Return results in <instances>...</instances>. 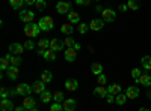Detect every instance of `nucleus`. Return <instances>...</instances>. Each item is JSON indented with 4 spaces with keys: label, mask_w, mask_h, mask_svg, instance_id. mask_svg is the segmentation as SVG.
<instances>
[{
    "label": "nucleus",
    "mask_w": 151,
    "mask_h": 111,
    "mask_svg": "<svg viewBox=\"0 0 151 111\" xmlns=\"http://www.w3.org/2000/svg\"><path fill=\"white\" fill-rule=\"evenodd\" d=\"M41 29L38 26V23H29L24 26V33H26L27 38H36L38 35H40Z\"/></svg>",
    "instance_id": "f257e3e1"
},
{
    "label": "nucleus",
    "mask_w": 151,
    "mask_h": 111,
    "mask_svg": "<svg viewBox=\"0 0 151 111\" xmlns=\"http://www.w3.org/2000/svg\"><path fill=\"white\" fill-rule=\"evenodd\" d=\"M38 26H40L41 32H48L55 27V20L52 17H42L40 21H38Z\"/></svg>",
    "instance_id": "f03ea898"
},
{
    "label": "nucleus",
    "mask_w": 151,
    "mask_h": 111,
    "mask_svg": "<svg viewBox=\"0 0 151 111\" xmlns=\"http://www.w3.org/2000/svg\"><path fill=\"white\" fill-rule=\"evenodd\" d=\"M33 18H35V14H33L32 11H29V9H21V12H20V20H21L23 23H26V24L33 23Z\"/></svg>",
    "instance_id": "7ed1b4c3"
},
{
    "label": "nucleus",
    "mask_w": 151,
    "mask_h": 111,
    "mask_svg": "<svg viewBox=\"0 0 151 111\" xmlns=\"http://www.w3.org/2000/svg\"><path fill=\"white\" fill-rule=\"evenodd\" d=\"M101 15H103V20H104L106 23H112V21H115V20H116V12L113 11V9H110V8L103 9Z\"/></svg>",
    "instance_id": "20e7f679"
},
{
    "label": "nucleus",
    "mask_w": 151,
    "mask_h": 111,
    "mask_svg": "<svg viewBox=\"0 0 151 111\" xmlns=\"http://www.w3.org/2000/svg\"><path fill=\"white\" fill-rule=\"evenodd\" d=\"M26 50L23 44H18V42H14V44H9V53L14 54V56H21L23 51Z\"/></svg>",
    "instance_id": "39448f33"
},
{
    "label": "nucleus",
    "mask_w": 151,
    "mask_h": 111,
    "mask_svg": "<svg viewBox=\"0 0 151 111\" xmlns=\"http://www.w3.org/2000/svg\"><path fill=\"white\" fill-rule=\"evenodd\" d=\"M15 89H17V92H18V95H20V96H29V95L33 92L32 86H29V84H24V83H23V84H18Z\"/></svg>",
    "instance_id": "423d86ee"
},
{
    "label": "nucleus",
    "mask_w": 151,
    "mask_h": 111,
    "mask_svg": "<svg viewBox=\"0 0 151 111\" xmlns=\"http://www.w3.org/2000/svg\"><path fill=\"white\" fill-rule=\"evenodd\" d=\"M70 8H71L70 2H58L56 3V11H58V14H60V15L70 14Z\"/></svg>",
    "instance_id": "0eeeda50"
},
{
    "label": "nucleus",
    "mask_w": 151,
    "mask_h": 111,
    "mask_svg": "<svg viewBox=\"0 0 151 111\" xmlns=\"http://www.w3.org/2000/svg\"><path fill=\"white\" fill-rule=\"evenodd\" d=\"M76 59H77V50H76L74 47H68L65 50V60L70 62V63H73Z\"/></svg>",
    "instance_id": "6e6552de"
},
{
    "label": "nucleus",
    "mask_w": 151,
    "mask_h": 111,
    "mask_svg": "<svg viewBox=\"0 0 151 111\" xmlns=\"http://www.w3.org/2000/svg\"><path fill=\"white\" fill-rule=\"evenodd\" d=\"M24 108H26V111H29V110H32V108H35L36 107V101L33 99V96H24V99H23V104H21Z\"/></svg>",
    "instance_id": "1a4fd4ad"
},
{
    "label": "nucleus",
    "mask_w": 151,
    "mask_h": 111,
    "mask_svg": "<svg viewBox=\"0 0 151 111\" xmlns=\"http://www.w3.org/2000/svg\"><path fill=\"white\" fill-rule=\"evenodd\" d=\"M139 95H141V90H139V87H136V86H130V87L125 90V96H127L129 99H136Z\"/></svg>",
    "instance_id": "9d476101"
},
{
    "label": "nucleus",
    "mask_w": 151,
    "mask_h": 111,
    "mask_svg": "<svg viewBox=\"0 0 151 111\" xmlns=\"http://www.w3.org/2000/svg\"><path fill=\"white\" fill-rule=\"evenodd\" d=\"M104 27V20H100V18H94L91 23H89V29L92 32H97V30H101Z\"/></svg>",
    "instance_id": "9b49d317"
},
{
    "label": "nucleus",
    "mask_w": 151,
    "mask_h": 111,
    "mask_svg": "<svg viewBox=\"0 0 151 111\" xmlns=\"http://www.w3.org/2000/svg\"><path fill=\"white\" fill-rule=\"evenodd\" d=\"M76 107H77L76 99H65L64 102H62V108H64V111H74Z\"/></svg>",
    "instance_id": "f8f14e48"
},
{
    "label": "nucleus",
    "mask_w": 151,
    "mask_h": 111,
    "mask_svg": "<svg viewBox=\"0 0 151 111\" xmlns=\"http://www.w3.org/2000/svg\"><path fill=\"white\" fill-rule=\"evenodd\" d=\"M64 47H65V44H64V41H59V39H53V41H50V48H52L53 51H62L64 50Z\"/></svg>",
    "instance_id": "ddd939ff"
},
{
    "label": "nucleus",
    "mask_w": 151,
    "mask_h": 111,
    "mask_svg": "<svg viewBox=\"0 0 151 111\" xmlns=\"http://www.w3.org/2000/svg\"><path fill=\"white\" fill-rule=\"evenodd\" d=\"M6 75H8V78L9 80H17L18 78V75H20V69H18V66H11L8 71H6Z\"/></svg>",
    "instance_id": "4468645a"
},
{
    "label": "nucleus",
    "mask_w": 151,
    "mask_h": 111,
    "mask_svg": "<svg viewBox=\"0 0 151 111\" xmlns=\"http://www.w3.org/2000/svg\"><path fill=\"white\" fill-rule=\"evenodd\" d=\"M32 89H33V93H38V95H41L42 92H45V83L44 81H35L33 86H32Z\"/></svg>",
    "instance_id": "2eb2a0df"
},
{
    "label": "nucleus",
    "mask_w": 151,
    "mask_h": 111,
    "mask_svg": "<svg viewBox=\"0 0 151 111\" xmlns=\"http://www.w3.org/2000/svg\"><path fill=\"white\" fill-rule=\"evenodd\" d=\"M14 104H12L8 98L6 99H2V102H0V111H14Z\"/></svg>",
    "instance_id": "dca6fc26"
},
{
    "label": "nucleus",
    "mask_w": 151,
    "mask_h": 111,
    "mask_svg": "<svg viewBox=\"0 0 151 111\" xmlns=\"http://www.w3.org/2000/svg\"><path fill=\"white\" fill-rule=\"evenodd\" d=\"M65 89L70 90V92L77 90V89H79V81H77V80H74V78L67 80V81H65Z\"/></svg>",
    "instance_id": "f3484780"
},
{
    "label": "nucleus",
    "mask_w": 151,
    "mask_h": 111,
    "mask_svg": "<svg viewBox=\"0 0 151 111\" xmlns=\"http://www.w3.org/2000/svg\"><path fill=\"white\" fill-rule=\"evenodd\" d=\"M134 81L141 83L142 86H145V87H150V86H151V75H148V74H142V75L137 80H134Z\"/></svg>",
    "instance_id": "a211bd4d"
},
{
    "label": "nucleus",
    "mask_w": 151,
    "mask_h": 111,
    "mask_svg": "<svg viewBox=\"0 0 151 111\" xmlns=\"http://www.w3.org/2000/svg\"><path fill=\"white\" fill-rule=\"evenodd\" d=\"M73 32H74V29H73V24H71V23H64V24L60 26V33L70 36Z\"/></svg>",
    "instance_id": "6ab92c4d"
},
{
    "label": "nucleus",
    "mask_w": 151,
    "mask_h": 111,
    "mask_svg": "<svg viewBox=\"0 0 151 111\" xmlns=\"http://www.w3.org/2000/svg\"><path fill=\"white\" fill-rule=\"evenodd\" d=\"M11 66H12V65H11V60H9L8 56H5V57L0 59V69H2V71H8Z\"/></svg>",
    "instance_id": "aec40b11"
},
{
    "label": "nucleus",
    "mask_w": 151,
    "mask_h": 111,
    "mask_svg": "<svg viewBox=\"0 0 151 111\" xmlns=\"http://www.w3.org/2000/svg\"><path fill=\"white\" fill-rule=\"evenodd\" d=\"M107 93H109V92L104 89V86H98V87L94 89V95H97L98 98H106Z\"/></svg>",
    "instance_id": "412c9836"
},
{
    "label": "nucleus",
    "mask_w": 151,
    "mask_h": 111,
    "mask_svg": "<svg viewBox=\"0 0 151 111\" xmlns=\"http://www.w3.org/2000/svg\"><path fill=\"white\" fill-rule=\"evenodd\" d=\"M68 20L71 24H77L80 21V15L77 14L76 11H70V14H68Z\"/></svg>",
    "instance_id": "4be33fe9"
},
{
    "label": "nucleus",
    "mask_w": 151,
    "mask_h": 111,
    "mask_svg": "<svg viewBox=\"0 0 151 111\" xmlns=\"http://www.w3.org/2000/svg\"><path fill=\"white\" fill-rule=\"evenodd\" d=\"M91 71H92L94 75H97V77L101 75V74H103V65H101V63H92Z\"/></svg>",
    "instance_id": "5701e85b"
},
{
    "label": "nucleus",
    "mask_w": 151,
    "mask_h": 111,
    "mask_svg": "<svg viewBox=\"0 0 151 111\" xmlns=\"http://www.w3.org/2000/svg\"><path fill=\"white\" fill-rule=\"evenodd\" d=\"M47 62H53L55 59H56V51H53L52 48H48V50H45V53H44V56H42Z\"/></svg>",
    "instance_id": "b1692460"
},
{
    "label": "nucleus",
    "mask_w": 151,
    "mask_h": 111,
    "mask_svg": "<svg viewBox=\"0 0 151 111\" xmlns=\"http://www.w3.org/2000/svg\"><path fill=\"white\" fill-rule=\"evenodd\" d=\"M121 90H122V89H121V86H119V84H110L109 87H107V92L112 93V95H115V96L119 95Z\"/></svg>",
    "instance_id": "393cba45"
},
{
    "label": "nucleus",
    "mask_w": 151,
    "mask_h": 111,
    "mask_svg": "<svg viewBox=\"0 0 151 111\" xmlns=\"http://www.w3.org/2000/svg\"><path fill=\"white\" fill-rule=\"evenodd\" d=\"M141 63H142V68L144 69L151 71V56H144L142 60H141Z\"/></svg>",
    "instance_id": "a878e982"
},
{
    "label": "nucleus",
    "mask_w": 151,
    "mask_h": 111,
    "mask_svg": "<svg viewBox=\"0 0 151 111\" xmlns=\"http://www.w3.org/2000/svg\"><path fill=\"white\" fill-rule=\"evenodd\" d=\"M52 80H53V74L50 72V71H42V74H41V81L50 83Z\"/></svg>",
    "instance_id": "bb28decb"
},
{
    "label": "nucleus",
    "mask_w": 151,
    "mask_h": 111,
    "mask_svg": "<svg viewBox=\"0 0 151 111\" xmlns=\"http://www.w3.org/2000/svg\"><path fill=\"white\" fill-rule=\"evenodd\" d=\"M52 99H53V95H52V92L45 90V92H42V93H41V101H42L44 104H48Z\"/></svg>",
    "instance_id": "cd10ccee"
},
{
    "label": "nucleus",
    "mask_w": 151,
    "mask_h": 111,
    "mask_svg": "<svg viewBox=\"0 0 151 111\" xmlns=\"http://www.w3.org/2000/svg\"><path fill=\"white\" fill-rule=\"evenodd\" d=\"M9 60H11V65L12 66H20L21 65V62H23V59H21V56H9Z\"/></svg>",
    "instance_id": "c85d7f7f"
},
{
    "label": "nucleus",
    "mask_w": 151,
    "mask_h": 111,
    "mask_svg": "<svg viewBox=\"0 0 151 111\" xmlns=\"http://www.w3.org/2000/svg\"><path fill=\"white\" fill-rule=\"evenodd\" d=\"M127 99H129V98L125 96V93H119V95L115 96V102H116L118 105H124L125 102H127Z\"/></svg>",
    "instance_id": "c756f323"
},
{
    "label": "nucleus",
    "mask_w": 151,
    "mask_h": 111,
    "mask_svg": "<svg viewBox=\"0 0 151 111\" xmlns=\"http://www.w3.org/2000/svg\"><path fill=\"white\" fill-rule=\"evenodd\" d=\"M127 6H129L130 11H137V9L141 8L139 0H129V2H127Z\"/></svg>",
    "instance_id": "7c9ffc66"
},
{
    "label": "nucleus",
    "mask_w": 151,
    "mask_h": 111,
    "mask_svg": "<svg viewBox=\"0 0 151 111\" xmlns=\"http://www.w3.org/2000/svg\"><path fill=\"white\" fill-rule=\"evenodd\" d=\"M53 99H55V102H59V104H62L65 101V98H64V92H55L53 93Z\"/></svg>",
    "instance_id": "2f4dec72"
},
{
    "label": "nucleus",
    "mask_w": 151,
    "mask_h": 111,
    "mask_svg": "<svg viewBox=\"0 0 151 111\" xmlns=\"http://www.w3.org/2000/svg\"><path fill=\"white\" fill-rule=\"evenodd\" d=\"M9 5L11 8H14V9H18L24 5V0H9Z\"/></svg>",
    "instance_id": "473e14b6"
},
{
    "label": "nucleus",
    "mask_w": 151,
    "mask_h": 111,
    "mask_svg": "<svg viewBox=\"0 0 151 111\" xmlns=\"http://www.w3.org/2000/svg\"><path fill=\"white\" fill-rule=\"evenodd\" d=\"M36 45H38V48H41V50H48V48H50V41H47V39H41Z\"/></svg>",
    "instance_id": "72a5a7b5"
},
{
    "label": "nucleus",
    "mask_w": 151,
    "mask_h": 111,
    "mask_svg": "<svg viewBox=\"0 0 151 111\" xmlns=\"http://www.w3.org/2000/svg\"><path fill=\"white\" fill-rule=\"evenodd\" d=\"M35 6L38 8V11H44L47 8V3H45V0H36Z\"/></svg>",
    "instance_id": "f704fd0d"
},
{
    "label": "nucleus",
    "mask_w": 151,
    "mask_h": 111,
    "mask_svg": "<svg viewBox=\"0 0 151 111\" xmlns=\"http://www.w3.org/2000/svg\"><path fill=\"white\" fill-rule=\"evenodd\" d=\"M50 111H64V108H62V104L55 102V104H52V107H50Z\"/></svg>",
    "instance_id": "c9c22d12"
},
{
    "label": "nucleus",
    "mask_w": 151,
    "mask_h": 111,
    "mask_svg": "<svg viewBox=\"0 0 151 111\" xmlns=\"http://www.w3.org/2000/svg\"><path fill=\"white\" fill-rule=\"evenodd\" d=\"M142 75V71L139 69V68H134L133 71H132V77L134 78V80H137V78H139Z\"/></svg>",
    "instance_id": "e433bc0d"
},
{
    "label": "nucleus",
    "mask_w": 151,
    "mask_h": 111,
    "mask_svg": "<svg viewBox=\"0 0 151 111\" xmlns=\"http://www.w3.org/2000/svg\"><path fill=\"white\" fill-rule=\"evenodd\" d=\"M23 45H24V48H26V50H33L36 44H35V42H33L32 39H29V41H26V42H24Z\"/></svg>",
    "instance_id": "4c0bfd02"
},
{
    "label": "nucleus",
    "mask_w": 151,
    "mask_h": 111,
    "mask_svg": "<svg viewBox=\"0 0 151 111\" xmlns=\"http://www.w3.org/2000/svg\"><path fill=\"white\" fill-rule=\"evenodd\" d=\"M88 29H89V26H88V24H85V23H80V24H79V33L85 35V33L88 32Z\"/></svg>",
    "instance_id": "58836bf2"
},
{
    "label": "nucleus",
    "mask_w": 151,
    "mask_h": 111,
    "mask_svg": "<svg viewBox=\"0 0 151 111\" xmlns=\"http://www.w3.org/2000/svg\"><path fill=\"white\" fill-rule=\"evenodd\" d=\"M64 44H65V47L68 48V47H74V45H76V41L71 38V36H68V38L64 41Z\"/></svg>",
    "instance_id": "ea45409f"
},
{
    "label": "nucleus",
    "mask_w": 151,
    "mask_h": 111,
    "mask_svg": "<svg viewBox=\"0 0 151 111\" xmlns=\"http://www.w3.org/2000/svg\"><path fill=\"white\" fill-rule=\"evenodd\" d=\"M97 81H98L100 86H104L106 81H107V78H106V75H103V74H101V75H98V80H97Z\"/></svg>",
    "instance_id": "a19ab883"
},
{
    "label": "nucleus",
    "mask_w": 151,
    "mask_h": 111,
    "mask_svg": "<svg viewBox=\"0 0 151 111\" xmlns=\"http://www.w3.org/2000/svg\"><path fill=\"white\" fill-rule=\"evenodd\" d=\"M0 96H2V99H6V98L9 96V90L5 89V87H2V90H0Z\"/></svg>",
    "instance_id": "79ce46f5"
},
{
    "label": "nucleus",
    "mask_w": 151,
    "mask_h": 111,
    "mask_svg": "<svg viewBox=\"0 0 151 111\" xmlns=\"http://www.w3.org/2000/svg\"><path fill=\"white\" fill-rule=\"evenodd\" d=\"M92 2V0H76V3H77L79 6H88Z\"/></svg>",
    "instance_id": "37998d69"
},
{
    "label": "nucleus",
    "mask_w": 151,
    "mask_h": 111,
    "mask_svg": "<svg viewBox=\"0 0 151 111\" xmlns=\"http://www.w3.org/2000/svg\"><path fill=\"white\" fill-rule=\"evenodd\" d=\"M106 101H107L109 104L115 102V95H112V93H107V96H106Z\"/></svg>",
    "instance_id": "c03bdc74"
},
{
    "label": "nucleus",
    "mask_w": 151,
    "mask_h": 111,
    "mask_svg": "<svg viewBox=\"0 0 151 111\" xmlns=\"http://www.w3.org/2000/svg\"><path fill=\"white\" fill-rule=\"evenodd\" d=\"M17 95H18L17 89H9V96H17Z\"/></svg>",
    "instance_id": "a18cd8bd"
},
{
    "label": "nucleus",
    "mask_w": 151,
    "mask_h": 111,
    "mask_svg": "<svg viewBox=\"0 0 151 111\" xmlns=\"http://www.w3.org/2000/svg\"><path fill=\"white\" fill-rule=\"evenodd\" d=\"M129 9V6L127 5H119V12H125Z\"/></svg>",
    "instance_id": "49530a36"
},
{
    "label": "nucleus",
    "mask_w": 151,
    "mask_h": 111,
    "mask_svg": "<svg viewBox=\"0 0 151 111\" xmlns=\"http://www.w3.org/2000/svg\"><path fill=\"white\" fill-rule=\"evenodd\" d=\"M24 3L29 5V6H32V5H35V3H36V0H24Z\"/></svg>",
    "instance_id": "de8ad7c7"
},
{
    "label": "nucleus",
    "mask_w": 151,
    "mask_h": 111,
    "mask_svg": "<svg viewBox=\"0 0 151 111\" xmlns=\"http://www.w3.org/2000/svg\"><path fill=\"white\" fill-rule=\"evenodd\" d=\"M44 53H45V50H41V48H36V54H38V56H44Z\"/></svg>",
    "instance_id": "09e8293b"
},
{
    "label": "nucleus",
    "mask_w": 151,
    "mask_h": 111,
    "mask_svg": "<svg viewBox=\"0 0 151 111\" xmlns=\"http://www.w3.org/2000/svg\"><path fill=\"white\" fill-rule=\"evenodd\" d=\"M14 111H26V108H24L23 105H20V107H15V108H14Z\"/></svg>",
    "instance_id": "8fccbe9b"
},
{
    "label": "nucleus",
    "mask_w": 151,
    "mask_h": 111,
    "mask_svg": "<svg viewBox=\"0 0 151 111\" xmlns=\"http://www.w3.org/2000/svg\"><path fill=\"white\" fill-rule=\"evenodd\" d=\"M95 11H97V12H103V6H97Z\"/></svg>",
    "instance_id": "3c124183"
},
{
    "label": "nucleus",
    "mask_w": 151,
    "mask_h": 111,
    "mask_svg": "<svg viewBox=\"0 0 151 111\" xmlns=\"http://www.w3.org/2000/svg\"><path fill=\"white\" fill-rule=\"evenodd\" d=\"M139 111H151V108H144L142 107V108H139Z\"/></svg>",
    "instance_id": "603ef678"
},
{
    "label": "nucleus",
    "mask_w": 151,
    "mask_h": 111,
    "mask_svg": "<svg viewBox=\"0 0 151 111\" xmlns=\"http://www.w3.org/2000/svg\"><path fill=\"white\" fill-rule=\"evenodd\" d=\"M29 111H40V110H38V108L35 107V108H32V110H29Z\"/></svg>",
    "instance_id": "864d4df0"
},
{
    "label": "nucleus",
    "mask_w": 151,
    "mask_h": 111,
    "mask_svg": "<svg viewBox=\"0 0 151 111\" xmlns=\"http://www.w3.org/2000/svg\"><path fill=\"white\" fill-rule=\"evenodd\" d=\"M148 98H150V99H151V90L148 92Z\"/></svg>",
    "instance_id": "5fc2aeb1"
},
{
    "label": "nucleus",
    "mask_w": 151,
    "mask_h": 111,
    "mask_svg": "<svg viewBox=\"0 0 151 111\" xmlns=\"http://www.w3.org/2000/svg\"><path fill=\"white\" fill-rule=\"evenodd\" d=\"M94 2H100V0H94Z\"/></svg>",
    "instance_id": "6e6d98bb"
}]
</instances>
